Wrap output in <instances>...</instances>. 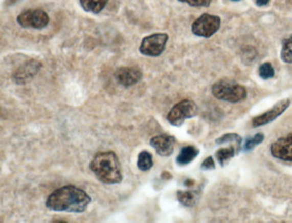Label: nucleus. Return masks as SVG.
<instances>
[{"instance_id": "obj_1", "label": "nucleus", "mask_w": 292, "mask_h": 223, "mask_svg": "<svg viewBox=\"0 0 292 223\" xmlns=\"http://www.w3.org/2000/svg\"><path fill=\"white\" fill-rule=\"evenodd\" d=\"M91 202L87 192L78 187L68 185L55 190L48 197L46 206L55 212L82 213Z\"/></svg>"}, {"instance_id": "obj_2", "label": "nucleus", "mask_w": 292, "mask_h": 223, "mask_svg": "<svg viewBox=\"0 0 292 223\" xmlns=\"http://www.w3.org/2000/svg\"><path fill=\"white\" fill-rule=\"evenodd\" d=\"M90 169L98 180L104 184H119L123 180L121 164L114 151L97 153L90 163Z\"/></svg>"}, {"instance_id": "obj_3", "label": "nucleus", "mask_w": 292, "mask_h": 223, "mask_svg": "<svg viewBox=\"0 0 292 223\" xmlns=\"http://www.w3.org/2000/svg\"><path fill=\"white\" fill-rule=\"evenodd\" d=\"M212 94L218 100L231 103H239L247 97L245 87L230 79H221L216 82L212 87Z\"/></svg>"}, {"instance_id": "obj_4", "label": "nucleus", "mask_w": 292, "mask_h": 223, "mask_svg": "<svg viewBox=\"0 0 292 223\" xmlns=\"http://www.w3.org/2000/svg\"><path fill=\"white\" fill-rule=\"evenodd\" d=\"M199 113V108L193 100H183L171 108L167 115L169 123L181 126L188 118H194Z\"/></svg>"}, {"instance_id": "obj_5", "label": "nucleus", "mask_w": 292, "mask_h": 223, "mask_svg": "<svg viewBox=\"0 0 292 223\" xmlns=\"http://www.w3.org/2000/svg\"><path fill=\"white\" fill-rule=\"evenodd\" d=\"M221 20L217 16L210 14H203L192 24L193 34L196 36L209 38L218 32L220 28Z\"/></svg>"}, {"instance_id": "obj_6", "label": "nucleus", "mask_w": 292, "mask_h": 223, "mask_svg": "<svg viewBox=\"0 0 292 223\" xmlns=\"http://www.w3.org/2000/svg\"><path fill=\"white\" fill-rule=\"evenodd\" d=\"M168 39V34L163 33L151 34L149 36L145 37L140 46V53L145 56L158 57L166 49Z\"/></svg>"}, {"instance_id": "obj_7", "label": "nucleus", "mask_w": 292, "mask_h": 223, "mask_svg": "<svg viewBox=\"0 0 292 223\" xmlns=\"http://www.w3.org/2000/svg\"><path fill=\"white\" fill-rule=\"evenodd\" d=\"M16 20L25 29H41L48 26L50 18L42 10H29L20 14Z\"/></svg>"}, {"instance_id": "obj_8", "label": "nucleus", "mask_w": 292, "mask_h": 223, "mask_svg": "<svg viewBox=\"0 0 292 223\" xmlns=\"http://www.w3.org/2000/svg\"><path fill=\"white\" fill-rule=\"evenodd\" d=\"M291 104V100L289 99H284L276 103L273 108H270L266 113H262L261 115L256 116L252 119L253 127H260V126H265L267 124L271 123L279 118V116L287 110L289 105Z\"/></svg>"}, {"instance_id": "obj_9", "label": "nucleus", "mask_w": 292, "mask_h": 223, "mask_svg": "<svg viewBox=\"0 0 292 223\" xmlns=\"http://www.w3.org/2000/svg\"><path fill=\"white\" fill-rule=\"evenodd\" d=\"M270 152L274 157L285 161H292V133L273 143Z\"/></svg>"}, {"instance_id": "obj_10", "label": "nucleus", "mask_w": 292, "mask_h": 223, "mask_svg": "<svg viewBox=\"0 0 292 223\" xmlns=\"http://www.w3.org/2000/svg\"><path fill=\"white\" fill-rule=\"evenodd\" d=\"M114 77L118 84L129 88L142 80V72L136 67H120L115 71Z\"/></svg>"}, {"instance_id": "obj_11", "label": "nucleus", "mask_w": 292, "mask_h": 223, "mask_svg": "<svg viewBox=\"0 0 292 223\" xmlns=\"http://www.w3.org/2000/svg\"><path fill=\"white\" fill-rule=\"evenodd\" d=\"M175 143L176 138L167 134L155 136L150 140L151 146L156 150L159 155L163 157H169L173 154Z\"/></svg>"}, {"instance_id": "obj_12", "label": "nucleus", "mask_w": 292, "mask_h": 223, "mask_svg": "<svg viewBox=\"0 0 292 223\" xmlns=\"http://www.w3.org/2000/svg\"><path fill=\"white\" fill-rule=\"evenodd\" d=\"M40 67L41 65L38 61H29L16 70L13 74V80L16 84H26L38 73Z\"/></svg>"}, {"instance_id": "obj_13", "label": "nucleus", "mask_w": 292, "mask_h": 223, "mask_svg": "<svg viewBox=\"0 0 292 223\" xmlns=\"http://www.w3.org/2000/svg\"><path fill=\"white\" fill-rule=\"evenodd\" d=\"M199 153H200V150L192 145L182 148L179 155L176 157V161L177 165L186 166L190 164L195 160V158L197 157Z\"/></svg>"}, {"instance_id": "obj_14", "label": "nucleus", "mask_w": 292, "mask_h": 223, "mask_svg": "<svg viewBox=\"0 0 292 223\" xmlns=\"http://www.w3.org/2000/svg\"><path fill=\"white\" fill-rule=\"evenodd\" d=\"M199 193L195 191H178L177 192V199L179 202L186 207H192L196 205L199 200Z\"/></svg>"}, {"instance_id": "obj_15", "label": "nucleus", "mask_w": 292, "mask_h": 223, "mask_svg": "<svg viewBox=\"0 0 292 223\" xmlns=\"http://www.w3.org/2000/svg\"><path fill=\"white\" fill-rule=\"evenodd\" d=\"M80 2L84 11L98 14L105 8L108 0H80Z\"/></svg>"}, {"instance_id": "obj_16", "label": "nucleus", "mask_w": 292, "mask_h": 223, "mask_svg": "<svg viewBox=\"0 0 292 223\" xmlns=\"http://www.w3.org/2000/svg\"><path fill=\"white\" fill-rule=\"evenodd\" d=\"M153 155L147 150H142L137 158V168L142 172H147L153 168Z\"/></svg>"}, {"instance_id": "obj_17", "label": "nucleus", "mask_w": 292, "mask_h": 223, "mask_svg": "<svg viewBox=\"0 0 292 223\" xmlns=\"http://www.w3.org/2000/svg\"><path fill=\"white\" fill-rule=\"evenodd\" d=\"M235 155H236V149L234 146L219 149L215 153L216 159L221 167H224L226 164H227L231 159L234 157Z\"/></svg>"}, {"instance_id": "obj_18", "label": "nucleus", "mask_w": 292, "mask_h": 223, "mask_svg": "<svg viewBox=\"0 0 292 223\" xmlns=\"http://www.w3.org/2000/svg\"><path fill=\"white\" fill-rule=\"evenodd\" d=\"M280 56L284 63L292 64V34L284 39Z\"/></svg>"}, {"instance_id": "obj_19", "label": "nucleus", "mask_w": 292, "mask_h": 223, "mask_svg": "<svg viewBox=\"0 0 292 223\" xmlns=\"http://www.w3.org/2000/svg\"><path fill=\"white\" fill-rule=\"evenodd\" d=\"M265 139V135L261 132L255 134L252 137H248L243 145V150L244 151H251L253 149H255L256 146L261 145Z\"/></svg>"}, {"instance_id": "obj_20", "label": "nucleus", "mask_w": 292, "mask_h": 223, "mask_svg": "<svg viewBox=\"0 0 292 223\" xmlns=\"http://www.w3.org/2000/svg\"><path fill=\"white\" fill-rule=\"evenodd\" d=\"M236 143L238 147V150H240L241 147V144L242 142V137H240L239 135L237 133H227L218 137L215 140V143L217 145H224L227 143Z\"/></svg>"}, {"instance_id": "obj_21", "label": "nucleus", "mask_w": 292, "mask_h": 223, "mask_svg": "<svg viewBox=\"0 0 292 223\" xmlns=\"http://www.w3.org/2000/svg\"><path fill=\"white\" fill-rule=\"evenodd\" d=\"M259 76L263 80H268V79L273 78L275 75L274 67L271 64L266 62L261 65L259 67Z\"/></svg>"}, {"instance_id": "obj_22", "label": "nucleus", "mask_w": 292, "mask_h": 223, "mask_svg": "<svg viewBox=\"0 0 292 223\" xmlns=\"http://www.w3.org/2000/svg\"><path fill=\"white\" fill-rule=\"evenodd\" d=\"M179 1L194 7H208L211 4V0H179Z\"/></svg>"}, {"instance_id": "obj_23", "label": "nucleus", "mask_w": 292, "mask_h": 223, "mask_svg": "<svg viewBox=\"0 0 292 223\" xmlns=\"http://www.w3.org/2000/svg\"><path fill=\"white\" fill-rule=\"evenodd\" d=\"M200 168L203 171L214 170L216 168V165L213 158L212 156H208V157L206 158L205 160H203V163H201Z\"/></svg>"}, {"instance_id": "obj_24", "label": "nucleus", "mask_w": 292, "mask_h": 223, "mask_svg": "<svg viewBox=\"0 0 292 223\" xmlns=\"http://www.w3.org/2000/svg\"><path fill=\"white\" fill-rule=\"evenodd\" d=\"M270 0H256V5L258 6H265L269 3Z\"/></svg>"}, {"instance_id": "obj_25", "label": "nucleus", "mask_w": 292, "mask_h": 223, "mask_svg": "<svg viewBox=\"0 0 292 223\" xmlns=\"http://www.w3.org/2000/svg\"><path fill=\"white\" fill-rule=\"evenodd\" d=\"M18 0H6V5L7 6H11L14 4H16Z\"/></svg>"}, {"instance_id": "obj_26", "label": "nucleus", "mask_w": 292, "mask_h": 223, "mask_svg": "<svg viewBox=\"0 0 292 223\" xmlns=\"http://www.w3.org/2000/svg\"><path fill=\"white\" fill-rule=\"evenodd\" d=\"M232 1H240V0H232Z\"/></svg>"}]
</instances>
